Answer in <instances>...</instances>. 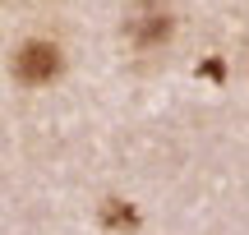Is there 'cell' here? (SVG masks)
<instances>
[{
    "label": "cell",
    "mask_w": 249,
    "mask_h": 235,
    "mask_svg": "<svg viewBox=\"0 0 249 235\" xmlns=\"http://www.w3.org/2000/svg\"><path fill=\"white\" fill-rule=\"evenodd\" d=\"M176 0H129L124 5V42L134 46V51H161V46L176 37Z\"/></svg>",
    "instance_id": "6da1fadb"
},
{
    "label": "cell",
    "mask_w": 249,
    "mask_h": 235,
    "mask_svg": "<svg viewBox=\"0 0 249 235\" xmlns=\"http://www.w3.org/2000/svg\"><path fill=\"white\" fill-rule=\"evenodd\" d=\"M9 69H14V79L23 83V88H46V83L60 79L65 55H60V46H55L51 37H28L14 51V65H9Z\"/></svg>",
    "instance_id": "7a4b0ae2"
},
{
    "label": "cell",
    "mask_w": 249,
    "mask_h": 235,
    "mask_svg": "<svg viewBox=\"0 0 249 235\" xmlns=\"http://www.w3.org/2000/svg\"><path fill=\"white\" fill-rule=\"evenodd\" d=\"M102 221H107V226H139L134 208H120V199H107V203H102Z\"/></svg>",
    "instance_id": "3957f363"
}]
</instances>
